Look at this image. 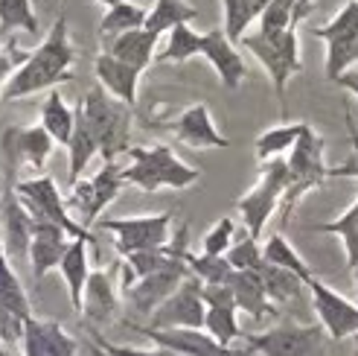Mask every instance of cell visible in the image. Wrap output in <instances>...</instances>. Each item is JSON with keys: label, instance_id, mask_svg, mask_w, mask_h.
I'll list each match as a JSON object with an SVG mask.
<instances>
[{"label": "cell", "instance_id": "obj_22", "mask_svg": "<svg viewBox=\"0 0 358 356\" xmlns=\"http://www.w3.org/2000/svg\"><path fill=\"white\" fill-rule=\"evenodd\" d=\"M94 70H96V79L102 82V88L114 100L129 105V109L137 102V85H140V76H143L137 67L108 56V53H99L96 62H94Z\"/></svg>", "mask_w": 358, "mask_h": 356}, {"label": "cell", "instance_id": "obj_25", "mask_svg": "<svg viewBox=\"0 0 358 356\" xmlns=\"http://www.w3.org/2000/svg\"><path fill=\"white\" fill-rule=\"evenodd\" d=\"M73 120H76V111L64 102L62 91L52 88V91L47 94V100H44V105H41V123L38 126L52 137V144L67 146L70 135H73Z\"/></svg>", "mask_w": 358, "mask_h": 356}, {"label": "cell", "instance_id": "obj_41", "mask_svg": "<svg viewBox=\"0 0 358 356\" xmlns=\"http://www.w3.org/2000/svg\"><path fill=\"white\" fill-rule=\"evenodd\" d=\"M224 257H227L230 266H234V272H254L262 263V248H259L257 237H250L245 231V234H236L234 245L227 248Z\"/></svg>", "mask_w": 358, "mask_h": 356}, {"label": "cell", "instance_id": "obj_16", "mask_svg": "<svg viewBox=\"0 0 358 356\" xmlns=\"http://www.w3.org/2000/svg\"><path fill=\"white\" fill-rule=\"evenodd\" d=\"M201 287L199 278H187L164 304H160L149 315V327H189V330H204V301H201Z\"/></svg>", "mask_w": 358, "mask_h": 356}, {"label": "cell", "instance_id": "obj_51", "mask_svg": "<svg viewBox=\"0 0 358 356\" xmlns=\"http://www.w3.org/2000/svg\"><path fill=\"white\" fill-rule=\"evenodd\" d=\"M91 4H102V6H114V4H120V0H91Z\"/></svg>", "mask_w": 358, "mask_h": 356}, {"label": "cell", "instance_id": "obj_8", "mask_svg": "<svg viewBox=\"0 0 358 356\" xmlns=\"http://www.w3.org/2000/svg\"><path fill=\"white\" fill-rule=\"evenodd\" d=\"M248 356H327L329 336L320 324H280L265 333H242Z\"/></svg>", "mask_w": 358, "mask_h": 356}, {"label": "cell", "instance_id": "obj_28", "mask_svg": "<svg viewBox=\"0 0 358 356\" xmlns=\"http://www.w3.org/2000/svg\"><path fill=\"white\" fill-rule=\"evenodd\" d=\"M195 56H201V32H195L189 24H178L169 29L164 50L155 53V62L157 64H184Z\"/></svg>", "mask_w": 358, "mask_h": 356}, {"label": "cell", "instance_id": "obj_10", "mask_svg": "<svg viewBox=\"0 0 358 356\" xmlns=\"http://www.w3.org/2000/svg\"><path fill=\"white\" fill-rule=\"evenodd\" d=\"M122 184H125L122 182V167L117 161H105L102 170L94 178H87V182L79 178V182L70 187L64 202H67V207H73V210L82 213V225L91 231V225L96 222L99 213L120 196Z\"/></svg>", "mask_w": 358, "mask_h": 356}, {"label": "cell", "instance_id": "obj_32", "mask_svg": "<svg viewBox=\"0 0 358 356\" xmlns=\"http://www.w3.org/2000/svg\"><path fill=\"white\" fill-rule=\"evenodd\" d=\"M143 24H146V9L131 4V0H120V4L108 6V12H105V18L99 21V39H114V35L120 32H129V29H140Z\"/></svg>", "mask_w": 358, "mask_h": 356}, {"label": "cell", "instance_id": "obj_14", "mask_svg": "<svg viewBox=\"0 0 358 356\" xmlns=\"http://www.w3.org/2000/svg\"><path fill=\"white\" fill-rule=\"evenodd\" d=\"M125 327H131L134 333H140L143 339H152L155 348H166L181 356H248V350H236V348H224L213 339L204 330H189V327H149V324H134L125 322Z\"/></svg>", "mask_w": 358, "mask_h": 356}, {"label": "cell", "instance_id": "obj_13", "mask_svg": "<svg viewBox=\"0 0 358 356\" xmlns=\"http://www.w3.org/2000/svg\"><path fill=\"white\" fill-rule=\"evenodd\" d=\"M52 137L41 129V126H9L0 135V155H3V175H15L21 172L24 164H29L32 170H44L47 158L52 152Z\"/></svg>", "mask_w": 358, "mask_h": 356}, {"label": "cell", "instance_id": "obj_26", "mask_svg": "<svg viewBox=\"0 0 358 356\" xmlns=\"http://www.w3.org/2000/svg\"><path fill=\"white\" fill-rule=\"evenodd\" d=\"M262 280V289L268 295V301L277 307V304H289V301H300L303 298V289H306V283H303L297 275L280 269V266H271V263H259L254 269Z\"/></svg>", "mask_w": 358, "mask_h": 356}, {"label": "cell", "instance_id": "obj_21", "mask_svg": "<svg viewBox=\"0 0 358 356\" xmlns=\"http://www.w3.org/2000/svg\"><path fill=\"white\" fill-rule=\"evenodd\" d=\"M157 41H160V35L149 32L146 27H140V29L120 32V35H114V39H105L102 53H108V56H114V59H120L125 64L137 67L140 74H143V70H146L155 62Z\"/></svg>", "mask_w": 358, "mask_h": 356}, {"label": "cell", "instance_id": "obj_7", "mask_svg": "<svg viewBox=\"0 0 358 356\" xmlns=\"http://www.w3.org/2000/svg\"><path fill=\"white\" fill-rule=\"evenodd\" d=\"M15 193H17V199H21V205L27 207V213L32 217V222H52V225H59L70 240H91L94 242L91 231L70 217V207L64 202V196L59 193L56 182H52L50 175L29 178V182H17Z\"/></svg>", "mask_w": 358, "mask_h": 356}, {"label": "cell", "instance_id": "obj_27", "mask_svg": "<svg viewBox=\"0 0 358 356\" xmlns=\"http://www.w3.org/2000/svg\"><path fill=\"white\" fill-rule=\"evenodd\" d=\"M73 111H76V120H73V135H70V144H67V152H70L67 184H70V187H73V184L79 182V178H82L85 167L94 161V155H99V149H96V140H94L91 129H87L85 117L79 114V109H73Z\"/></svg>", "mask_w": 358, "mask_h": 356}, {"label": "cell", "instance_id": "obj_46", "mask_svg": "<svg viewBox=\"0 0 358 356\" xmlns=\"http://www.w3.org/2000/svg\"><path fill=\"white\" fill-rule=\"evenodd\" d=\"M24 62H27V56H17V53H15V41L9 39V53L0 50V91H3V85L12 79V74H15V70L21 67Z\"/></svg>", "mask_w": 358, "mask_h": 356}, {"label": "cell", "instance_id": "obj_49", "mask_svg": "<svg viewBox=\"0 0 358 356\" xmlns=\"http://www.w3.org/2000/svg\"><path fill=\"white\" fill-rule=\"evenodd\" d=\"M271 4V0H250V6H254V12H257V18H259V12Z\"/></svg>", "mask_w": 358, "mask_h": 356}, {"label": "cell", "instance_id": "obj_52", "mask_svg": "<svg viewBox=\"0 0 358 356\" xmlns=\"http://www.w3.org/2000/svg\"><path fill=\"white\" fill-rule=\"evenodd\" d=\"M91 356H108V353H102V350H99V348L91 342Z\"/></svg>", "mask_w": 358, "mask_h": 356}, {"label": "cell", "instance_id": "obj_1", "mask_svg": "<svg viewBox=\"0 0 358 356\" xmlns=\"http://www.w3.org/2000/svg\"><path fill=\"white\" fill-rule=\"evenodd\" d=\"M73 62H76V50L70 41V29H67V15L62 12L52 24L50 35L35 47L27 62L12 74V79L6 82V88L0 91L6 102L32 97L38 91H52L59 85L73 82Z\"/></svg>", "mask_w": 358, "mask_h": 356}, {"label": "cell", "instance_id": "obj_18", "mask_svg": "<svg viewBox=\"0 0 358 356\" xmlns=\"http://www.w3.org/2000/svg\"><path fill=\"white\" fill-rule=\"evenodd\" d=\"M201 56L210 62V67L216 70V76L227 91H239V85L248 79L245 59L239 56L236 44L227 41V35L222 29L201 32Z\"/></svg>", "mask_w": 358, "mask_h": 356}, {"label": "cell", "instance_id": "obj_2", "mask_svg": "<svg viewBox=\"0 0 358 356\" xmlns=\"http://www.w3.org/2000/svg\"><path fill=\"white\" fill-rule=\"evenodd\" d=\"M91 129L102 161H117V155L129 152L131 137V109L114 100L105 88H91L76 105Z\"/></svg>", "mask_w": 358, "mask_h": 356}, {"label": "cell", "instance_id": "obj_55", "mask_svg": "<svg viewBox=\"0 0 358 356\" xmlns=\"http://www.w3.org/2000/svg\"><path fill=\"white\" fill-rule=\"evenodd\" d=\"M300 4H306V6H315V4H317V0H300Z\"/></svg>", "mask_w": 358, "mask_h": 356}, {"label": "cell", "instance_id": "obj_47", "mask_svg": "<svg viewBox=\"0 0 358 356\" xmlns=\"http://www.w3.org/2000/svg\"><path fill=\"white\" fill-rule=\"evenodd\" d=\"M24 350V356H47L41 342H38V333H35V324H32V315L24 322V336H21V345H17Z\"/></svg>", "mask_w": 358, "mask_h": 356}, {"label": "cell", "instance_id": "obj_40", "mask_svg": "<svg viewBox=\"0 0 358 356\" xmlns=\"http://www.w3.org/2000/svg\"><path fill=\"white\" fill-rule=\"evenodd\" d=\"M294 4L297 0H271L262 12H259V35H282L285 29H292L294 21Z\"/></svg>", "mask_w": 358, "mask_h": 356}, {"label": "cell", "instance_id": "obj_34", "mask_svg": "<svg viewBox=\"0 0 358 356\" xmlns=\"http://www.w3.org/2000/svg\"><path fill=\"white\" fill-rule=\"evenodd\" d=\"M303 132V123H282V126H274L257 137V155L259 161H271V158H282L289 155L297 144V137Z\"/></svg>", "mask_w": 358, "mask_h": 356}, {"label": "cell", "instance_id": "obj_31", "mask_svg": "<svg viewBox=\"0 0 358 356\" xmlns=\"http://www.w3.org/2000/svg\"><path fill=\"white\" fill-rule=\"evenodd\" d=\"M315 231H317V234H335V237L344 240L347 269L352 272L355 266H358V199H355L335 222H317Z\"/></svg>", "mask_w": 358, "mask_h": 356}, {"label": "cell", "instance_id": "obj_36", "mask_svg": "<svg viewBox=\"0 0 358 356\" xmlns=\"http://www.w3.org/2000/svg\"><path fill=\"white\" fill-rule=\"evenodd\" d=\"M204 333H210L219 345L230 348L236 339H242V330L236 322V307H207L204 313Z\"/></svg>", "mask_w": 358, "mask_h": 356}, {"label": "cell", "instance_id": "obj_42", "mask_svg": "<svg viewBox=\"0 0 358 356\" xmlns=\"http://www.w3.org/2000/svg\"><path fill=\"white\" fill-rule=\"evenodd\" d=\"M355 64H358V39L327 44V79L329 82H335L344 70H350Z\"/></svg>", "mask_w": 358, "mask_h": 356}, {"label": "cell", "instance_id": "obj_30", "mask_svg": "<svg viewBox=\"0 0 358 356\" xmlns=\"http://www.w3.org/2000/svg\"><path fill=\"white\" fill-rule=\"evenodd\" d=\"M262 260L265 263H271V266H280V269H285V272H292V275H297L303 283H306L315 272L306 266V260H303L297 252H294V245L285 240L282 234H271L265 240V245H262Z\"/></svg>", "mask_w": 358, "mask_h": 356}, {"label": "cell", "instance_id": "obj_50", "mask_svg": "<svg viewBox=\"0 0 358 356\" xmlns=\"http://www.w3.org/2000/svg\"><path fill=\"white\" fill-rule=\"evenodd\" d=\"M0 356H15V348H9V345L0 342Z\"/></svg>", "mask_w": 358, "mask_h": 356}, {"label": "cell", "instance_id": "obj_9", "mask_svg": "<svg viewBox=\"0 0 358 356\" xmlns=\"http://www.w3.org/2000/svg\"><path fill=\"white\" fill-rule=\"evenodd\" d=\"M289 184V164L282 158H271V161H262L259 167V184L254 190H248L242 199L236 202L245 231L250 237H259L262 228L268 225V219L274 217V210L280 207V199Z\"/></svg>", "mask_w": 358, "mask_h": 356}, {"label": "cell", "instance_id": "obj_43", "mask_svg": "<svg viewBox=\"0 0 358 356\" xmlns=\"http://www.w3.org/2000/svg\"><path fill=\"white\" fill-rule=\"evenodd\" d=\"M87 336H91V342L102 350V353H108V356H181V353H175V350H166V348H152V350H143V348H131V345H114L108 342L105 336L94 327V324H85Z\"/></svg>", "mask_w": 358, "mask_h": 356}, {"label": "cell", "instance_id": "obj_5", "mask_svg": "<svg viewBox=\"0 0 358 356\" xmlns=\"http://www.w3.org/2000/svg\"><path fill=\"white\" fill-rule=\"evenodd\" d=\"M187 234H189V222H184L181 228L175 231V237L166 242L169 245V252L172 257L166 260V266H160L157 272L146 275V278H140L134 280L129 289H122L125 301L134 307V313L140 315H152L164 301L181 287V283L189 278V269H187Z\"/></svg>", "mask_w": 358, "mask_h": 356}, {"label": "cell", "instance_id": "obj_54", "mask_svg": "<svg viewBox=\"0 0 358 356\" xmlns=\"http://www.w3.org/2000/svg\"><path fill=\"white\" fill-rule=\"evenodd\" d=\"M0 257H6V252H3V237H0Z\"/></svg>", "mask_w": 358, "mask_h": 356}, {"label": "cell", "instance_id": "obj_39", "mask_svg": "<svg viewBox=\"0 0 358 356\" xmlns=\"http://www.w3.org/2000/svg\"><path fill=\"white\" fill-rule=\"evenodd\" d=\"M32 324L47 356H76V339L59 322H38V318H32Z\"/></svg>", "mask_w": 358, "mask_h": 356}, {"label": "cell", "instance_id": "obj_29", "mask_svg": "<svg viewBox=\"0 0 358 356\" xmlns=\"http://www.w3.org/2000/svg\"><path fill=\"white\" fill-rule=\"evenodd\" d=\"M199 18V9L187 0H155V6L146 12V27L155 35H166L178 24H189Z\"/></svg>", "mask_w": 358, "mask_h": 356}, {"label": "cell", "instance_id": "obj_24", "mask_svg": "<svg viewBox=\"0 0 358 356\" xmlns=\"http://www.w3.org/2000/svg\"><path fill=\"white\" fill-rule=\"evenodd\" d=\"M87 245L91 240H70L67 252L59 263V272L67 283V295H70V304L79 313L82 310V292H85V280L91 275V266H87Z\"/></svg>", "mask_w": 358, "mask_h": 356}, {"label": "cell", "instance_id": "obj_53", "mask_svg": "<svg viewBox=\"0 0 358 356\" xmlns=\"http://www.w3.org/2000/svg\"><path fill=\"white\" fill-rule=\"evenodd\" d=\"M352 278H355V292H358V266L352 269Z\"/></svg>", "mask_w": 358, "mask_h": 356}, {"label": "cell", "instance_id": "obj_37", "mask_svg": "<svg viewBox=\"0 0 358 356\" xmlns=\"http://www.w3.org/2000/svg\"><path fill=\"white\" fill-rule=\"evenodd\" d=\"M187 269L192 278H199L201 283H227L234 275V266L227 263L224 254H192L187 252Z\"/></svg>", "mask_w": 358, "mask_h": 356}, {"label": "cell", "instance_id": "obj_38", "mask_svg": "<svg viewBox=\"0 0 358 356\" xmlns=\"http://www.w3.org/2000/svg\"><path fill=\"white\" fill-rule=\"evenodd\" d=\"M222 6H224L222 32L227 35L230 44H239L248 35L250 21H257V12H254V6H250V0H222Z\"/></svg>", "mask_w": 358, "mask_h": 356}, {"label": "cell", "instance_id": "obj_11", "mask_svg": "<svg viewBox=\"0 0 358 356\" xmlns=\"http://www.w3.org/2000/svg\"><path fill=\"white\" fill-rule=\"evenodd\" d=\"M306 289L312 295V307L317 313L320 327L327 330L329 342H344L350 336H358V304L327 287L317 275L306 280Z\"/></svg>", "mask_w": 358, "mask_h": 356}, {"label": "cell", "instance_id": "obj_4", "mask_svg": "<svg viewBox=\"0 0 358 356\" xmlns=\"http://www.w3.org/2000/svg\"><path fill=\"white\" fill-rule=\"evenodd\" d=\"M327 140L320 137L309 123H303V132L297 137L294 149L289 152V184L280 199V210H282V222L292 219V213L297 210L300 199L306 193L317 190L320 184L329 178V164H327Z\"/></svg>", "mask_w": 358, "mask_h": 356}, {"label": "cell", "instance_id": "obj_44", "mask_svg": "<svg viewBox=\"0 0 358 356\" xmlns=\"http://www.w3.org/2000/svg\"><path fill=\"white\" fill-rule=\"evenodd\" d=\"M236 240V225L230 217H222L216 225L207 231V237L201 242V254H227V248Z\"/></svg>", "mask_w": 358, "mask_h": 356}, {"label": "cell", "instance_id": "obj_35", "mask_svg": "<svg viewBox=\"0 0 358 356\" xmlns=\"http://www.w3.org/2000/svg\"><path fill=\"white\" fill-rule=\"evenodd\" d=\"M309 35H315V39L327 41V44H332V41H355L358 39V0L344 4V9L338 12L327 27H312Z\"/></svg>", "mask_w": 358, "mask_h": 356}, {"label": "cell", "instance_id": "obj_20", "mask_svg": "<svg viewBox=\"0 0 358 356\" xmlns=\"http://www.w3.org/2000/svg\"><path fill=\"white\" fill-rule=\"evenodd\" d=\"M120 310V295H117V280L114 269H96L87 275L85 292H82V310L85 324H108Z\"/></svg>", "mask_w": 358, "mask_h": 356}, {"label": "cell", "instance_id": "obj_45", "mask_svg": "<svg viewBox=\"0 0 358 356\" xmlns=\"http://www.w3.org/2000/svg\"><path fill=\"white\" fill-rule=\"evenodd\" d=\"M344 120H347V132L352 137V155L347 158L344 164L329 167V178H355V182H358V129H355V120H352L347 105H344Z\"/></svg>", "mask_w": 358, "mask_h": 356}, {"label": "cell", "instance_id": "obj_33", "mask_svg": "<svg viewBox=\"0 0 358 356\" xmlns=\"http://www.w3.org/2000/svg\"><path fill=\"white\" fill-rule=\"evenodd\" d=\"M38 35V18L32 12V0H0V39H12V32Z\"/></svg>", "mask_w": 358, "mask_h": 356}, {"label": "cell", "instance_id": "obj_12", "mask_svg": "<svg viewBox=\"0 0 358 356\" xmlns=\"http://www.w3.org/2000/svg\"><path fill=\"white\" fill-rule=\"evenodd\" d=\"M169 213H157V217H120V219H102V231H114L117 240L114 248L120 257H129L134 252H146V248H160L169 242Z\"/></svg>", "mask_w": 358, "mask_h": 356}, {"label": "cell", "instance_id": "obj_17", "mask_svg": "<svg viewBox=\"0 0 358 356\" xmlns=\"http://www.w3.org/2000/svg\"><path fill=\"white\" fill-rule=\"evenodd\" d=\"M166 129L189 149H227L230 146V140L222 137L219 129L213 126L210 109L204 102H195L189 109H184L178 114V120H172Z\"/></svg>", "mask_w": 358, "mask_h": 356}, {"label": "cell", "instance_id": "obj_48", "mask_svg": "<svg viewBox=\"0 0 358 356\" xmlns=\"http://www.w3.org/2000/svg\"><path fill=\"white\" fill-rule=\"evenodd\" d=\"M335 85L347 88V91H350L352 97H358V64H355V67H350V70H344V74L335 79Z\"/></svg>", "mask_w": 358, "mask_h": 356}, {"label": "cell", "instance_id": "obj_15", "mask_svg": "<svg viewBox=\"0 0 358 356\" xmlns=\"http://www.w3.org/2000/svg\"><path fill=\"white\" fill-rule=\"evenodd\" d=\"M17 182H21V178L3 175V193H0V237H3V252H6L9 263H27L32 217L15 193Z\"/></svg>", "mask_w": 358, "mask_h": 356}, {"label": "cell", "instance_id": "obj_23", "mask_svg": "<svg viewBox=\"0 0 358 356\" xmlns=\"http://www.w3.org/2000/svg\"><path fill=\"white\" fill-rule=\"evenodd\" d=\"M230 292H234V304L236 310L248 313L250 318H274L277 315V307L268 301L265 289H262V280L257 272H234L227 280Z\"/></svg>", "mask_w": 358, "mask_h": 356}, {"label": "cell", "instance_id": "obj_6", "mask_svg": "<svg viewBox=\"0 0 358 356\" xmlns=\"http://www.w3.org/2000/svg\"><path fill=\"white\" fill-rule=\"evenodd\" d=\"M242 44L248 53L254 56L262 67L268 79H271L277 100L285 109V85L292 76H297L303 70V56H300V41H297V27L285 29L282 35H259V32H248Z\"/></svg>", "mask_w": 358, "mask_h": 356}, {"label": "cell", "instance_id": "obj_19", "mask_svg": "<svg viewBox=\"0 0 358 356\" xmlns=\"http://www.w3.org/2000/svg\"><path fill=\"white\" fill-rule=\"evenodd\" d=\"M70 245V237L59 225L52 222H32V237H29V269H32V278L35 283H41L47 272L59 269V263Z\"/></svg>", "mask_w": 358, "mask_h": 356}, {"label": "cell", "instance_id": "obj_3", "mask_svg": "<svg viewBox=\"0 0 358 356\" xmlns=\"http://www.w3.org/2000/svg\"><path fill=\"white\" fill-rule=\"evenodd\" d=\"M131 164L122 167V182L134 184L143 193H157L164 187L184 190L201 178L195 167H187L169 146H129Z\"/></svg>", "mask_w": 358, "mask_h": 356}]
</instances>
